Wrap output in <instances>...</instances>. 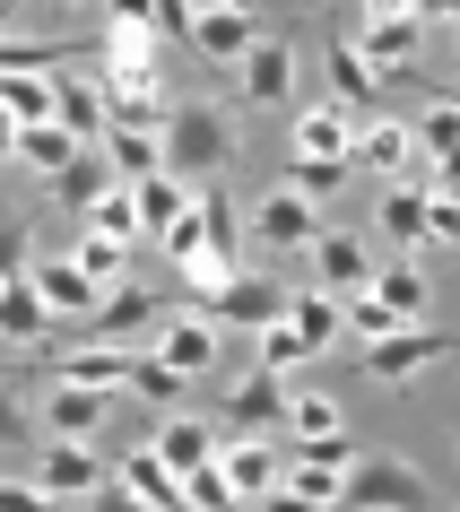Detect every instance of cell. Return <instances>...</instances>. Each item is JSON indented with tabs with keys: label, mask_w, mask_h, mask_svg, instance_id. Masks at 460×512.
Wrapping results in <instances>:
<instances>
[{
	"label": "cell",
	"mask_w": 460,
	"mask_h": 512,
	"mask_svg": "<svg viewBox=\"0 0 460 512\" xmlns=\"http://www.w3.org/2000/svg\"><path fill=\"white\" fill-rule=\"evenodd\" d=\"M0 512H53V495L35 478H0Z\"/></svg>",
	"instance_id": "cell-45"
},
{
	"label": "cell",
	"mask_w": 460,
	"mask_h": 512,
	"mask_svg": "<svg viewBox=\"0 0 460 512\" xmlns=\"http://www.w3.org/2000/svg\"><path fill=\"white\" fill-rule=\"evenodd\" d=\"M244 96L252 105H287V96H296V44H287V35H261L244 53Z\"/></svg>",
	"instance_id": "cell-11"
},
{
	"label": "cell",
	"mask_w": 460,
	"mask_h": 512,
	"mask_svg": "<svg viewBox=\"0 0 460 512\" xmlns=\"http://www.w3.org/2000/svg\"><path fill=\"white\" fill-rule=\"evenodd\" d=\"M217 339H226L217 322H174L157 339V365H174V374L191 382V374H209V365H217Z\"/></svg>",
	"instance_id": "cell-24"
},
{
	"label": "cell",
	"mask_w": 460,
	"mask_h": 512,
	"mask_svg": "<svg viewBox=\"0 0 460 512\" xmlns=\"http://www.w3.org/2000/svg\"><path fill=\"white\" fill-rule=\"evenodd\" d=\"M70 261H79V278L96 287V296H105V287H122V243H113V235H87Z\"/></svg>",
	"instance_id": "cell-37"
},
{
	"label": "cell",
	"mask_w": 460,
	"mask_h": 512,
	"mask_svg": "<svg viewBox=\"0 0 460 512\" xmlns=\"http://www.w3.org/2000/svg\"><path fill=\"white\" fill-rule=\"evenodd\" d=\"M27 270V217H0V287Z\"/></svg>",
	"instance_id": "cell-43"
},
{
	"label": "cell",
	"mask_w": 460,
	"mask_h": 512,
	"mask_svg": "<svg viewBox=\"0 0 460 512\" xmlns=\"http://www.w3.org/2000/svg\"><path fill=\"white\" fill-rule=\"evenodd\" d=\"M252 235L270 243V252H313V235H322V209L304 200V191H287L278 183L261 209H252Z\"/></svg>",
	"instance_id": "cell-4"
},
{
	"label": "cell",
	"mask_w": 460,
	"mask_h": 512,
	"mask_svg": "<svg viewBox=\"0 0 460 512\" xmlns=\"http://www.w3.org/2000/svg\"><path fill=\"white\" fill-rule=\"evenodd\" d=\"M408 122H356V148H348V165H365V174H382V183H400V165H408Z\"/></svg>",
	"instance_id": "cell-18"
},
{
	"label": "cell",
	"mask_w": 460,
	"mask_h": 512,
	"mask_svg": "<svg viewBox=\"0 0 460 512\" xmlns=\"http://www.w3.org/2000/svg\"><path fill=\"white\" fill-rule=\"evenodd\" d=\"M87 235H113V243H131L139 235V200H131V183H113L96 209H87Z\"/></svg>",
	"instance_id": "cell-35"
},
{
	"label": "cell",
	"mask_w": 460,
	"mask_h": 512,
	"mask_svg": "<svg viewBox=\"0 0 460 512\" xmlns=\"http://www.w3.org/2000/svg\"><path fill=\"white\" fill-rule=\"evenodd\" d=\"M200 226H209V252L235 270V243H244V209H235V191H200Z\"/></svg>",
	"instance_id": "cell-31"
},
{
	"label": "cell",
	"mask_w": 460,
	"mask_h": 512,
	"mask_svg": "<svg viewBox=\"0 0 460 512\" xmlns=\"http://www.w3.org/2000/svg\"><path fill=\"white\" fill-rule=\"evenodd\" d=\"M382 235H391V252L426 243V191L417 183H382Z\"/></svg>",
	"instance_id": "cell-28"
},
{
	"label": "cell",
	"mask_w": 460,
	"mask_h": 512,
	"mask_svg": "<svg viewBox=\"0 0 460 512\" xmlns=\"http://www.w3.org/2000/svg\"><path fill=\"white\" fill-rule=\"evenodd\" d=\"M44 339H53V304L35 296V278L18 270L0 287V348H44Z\"/></svg>",
	"instance_id": "cell-10"
},
{
	"label": "cell",
	"mask_w": 460,
	"mask_h": 512,
	"mask_svg": "<svg viewBox=\"0 0 460 512\" xmlns=\"http://www.w3.org/2000/svg\"><path fill=\"white\" fill-rule=\"evenodd\" d=\"M131 391H139V400H183V374L157 365V356H131Z\"/></svg>",
	"instance_id": "cell-40"
},
{
	"label": "cell",
	"mask_w": 460,
	"mask_h": 512,
	"mask_svg": "<svg viewBox=\"0 0 460 512\" xmlns=\"http://www.w3.org/2000/svg\"><path fill=\"white\" fill-rule=\"evenodd\" d=\"M131 200H139V226H157V235H165V226H174L200 191H183L174 174H148V183H131Z\"/></svg>",
	"instance_id": "cell-30"
},
{
	"label": "cell",
	"mask_w": 460,
	"mask_h": 512,
	"mask_svg": "<svg viewBox=\"0 0 460 512\" xmlns=\"http://www.w3.org/2000/svg\"><path fill=\"white\" fill-rule=\"evenodd\" d=\"M426 243H460V200L452 191H426Z\"/></svg>",
	"instance_id": "cell-42"
},
{
	"label": "cell",
	"mask_w": 460,
	"mask_h": 512,
	"mask_svg": "<svg viewBox=\"0 0 460 512\" xmlns=\"http://www.w3.org/2000/svg\"><path fill=\"white\" fill-rule=\"evenodd\" d=\"M53 122L79 139V148H96V139H105V96H96V79H70V70H61L53 79Z\"/></svg>",
	"instance_id": "cell-16"
},
{
	"label": "cell",
	"mask_w": 460,
	"mask_h": 512,
	"mask_svg": "<svg viewBox=\"0 0 460 512\" xmlns=\"http://www.w3.org/2000/svg\"><path fill=\"white\" fill-rule=\"evenodd\" d=\"M148 452H157L174 478H183V469H209V460H217V426H200V417H165Z\"/></svg>",
	"instance_id": "cell-20"
},
{
	"label": "cell",
	"mask_w": 460,
	"mask_h": 512,
	"mask_svg": "<svg viewBox=\"0 0 460 512\" xmlns=\"http://www.w3.org/2000/svg\"><path fill=\"white\" fill-rule=\"evenodd\" d=\"M287 330H296L304 348L322 356L330 339H339V330H348V304L330 296V287H304V296H287Z\"/></svg>",
	"instance_id": "cell-19"
},
{
	"label": "cell",
	"mask_w": 460,
	"mask_h": 512,
	"mask_svg": "<svg viewBox=\"0 0 460 512\" xmlns=\"http://www.w3.org/2000/svg\"><path fill=\"white\" fill-rule=\"evenodd\" d=\"M44 183H53L61 209H96V200L113 191V165H105V148H79V157L61 165V174H44Z\"/></svg>",
	"instance_id": "cell-22"
},
{
	"label": "cell",
	"mask_w": 460,
	"mask_h": 512,
	"mask_svg": "<svg viewBox=\"0 0 460 512\" xmlns=\"http://www.w3.org/2000/svg\"><path fill=\"white\" fill-rule=\"evenodd\" d=\"M348 330H365V339H391V330H400V313H391V304H374V296H356V304H348Z\"/></svg>",
	"instance_id": "cell-44"
},
{
	"label": "cell",
	"mask_w": 460,
	"mask_h": 512,
	"mask_svg": "<svg viewBox=\"0 0 460 512\" xmlns=\"http://www.w3.org/2000/svg\"><path fill=\"white\" fill-rule=\"evenodd\" d=\"M113 27H157V0H113Z\"/></svg>",
	"instance_id": "cell-48"
},
{
	"label": "cell",
	"mask_w": 460,
	"mask_h": 512,
	"mask_svg": "<svg viewBox=\"0 0 460 512\" xmlns=\"http://www.w3.org/2000/svg\"><path fill=\"white\" fill-rule=\"evenodd\" d=\"M365 296L391 304L400 322H417V313H426V270H417L408 252H391V261H374V287H365Z\"/></svg>",
	"instance_id": "cell-23"
},
{
	"label": "cell",
	"mask_w": 460,
	"mask_h": 512,
	"mask_svg": "<svg viewBox=\"0 0 460 512\" xmlns=\"http://www.w3.org/2000/svg\"><path fill=\"white\" fill-rule=\"evenodd\" d=\"M443 105H452V113H460V96H452V87H443Z\"/></svg>",
	"instance_id": "cell-54"
},
{
	"label": "cell",
	"mask_w": 460,
	"mask_h": 512,
	"mask_svg": "<svg viewBox=\"0 0 460 512\" xmlns=\"http://www.w3.org/2000/svg\"><path fill=\"white\" fill-rule=\"evenodd\" d=\"M35 443H44V426H35V400L0 382V452H35Z\"/></svg>",
	"instance_id": "cell-34"
},
{
	"label": "cell",
	"mask_w": 460,
	"mask_h": 512,
	"mask_svg": "<svg viewBox=\"0 0 460 512\" xmlns=\"http://www.w3.org/2000/svg\"><path fill=\"white\" fill-rule=\"evenodd\" d=\"M27 278H35V296L53 304V313H70V322L96 304V287L79 278V261H70V252H44V261H27Z\"/></svg>",
	"instance_id": "cell-17"
},
{
	"label": "cell",
	"mask_w": 460,
	"mask_h": 512,
	"mask_svg": "<svg viewBox=\"0 0 460 512\" xmlns=\"http://www.w3.org/2000/svg\"><path fill=\"white\" fill-rule=\"evenodd\" d=\"M96 512H148V504H139L122 478H105V486H96Z\"/></svg>",
	"instance_id": "cell-47"
},
{
	"label": "cell",
	"mask_w": 460,
	"mask_h": 512,
	"mask_svg": "<svg viewBox=\"0 0 460 512\" xmlns=\"http://www.w3.org/2000/svg\"><path fill=\"white\" fill-rule=\"evenodd\" d=\"M339 504H365V512H426V478L408 460H356Z\"/></svg>",
	"instance_id": "cell-3"
},
{
	"label": "cell",
	"mask_w": 460,
	"mask_h": 512,
	"mask_svg": "<svg viewBox=\"0 0 460 512\" xmlns=\"http://www.w3.org/2000/svg\"><path fill=\"white\" fill-rule=\"evenodd\" d=\"M226 426H235V434H270V426H287V382L252 365V374L235 382V400H226Z\"/></svg>",
	"instance_id": "cell-12"
},
{
	"label": "cell",
	"mask_w": 460,
	"mask_h": 512,
	"mask_svg": "<svg viewBox=\"0 0 460 512\" xmlns=\"http://www.w3.org/2000/svg\"><path fill=\"white\" fill-rule=\"evenodd\" d=\"M35 486H44V495H96V486H105V460L87 452V443L44 434V443H35Z\"/></svg>",
	"instance_id": "cell-6"
},
{
	"label": "cell",
	"mask_w": 460,
	"mask_h": 512,
	"mask_svg": "<svg viewBox=\"0 0 460 512\" xmlns=\"http://www.w3.org/2000/svg\"><path fill=\"white\" fill-rule=\"evenodd\" d=\"M339 183H348V157H296V165H287V191H304L313 209H322Z\"/></svg>",
	"instance_id": "cell-36"
},
{
	"label": "cell",
	"mask_w": 460,
	"mask_h": 512,
	"mask_svg": "<svg viewBox=\"0 0 460 512\" xmlns=\"http://www.w3.org/2000/svg\"><path fill=\"white\" fill-rule=\"evenodd\" d=\"M296 356H313V348H304V339H296V330H287V322H270V330H261V339H252V365H261V374H287Z\"/></svg>",
	"instance_id": "cell-38"
},
{
	"label": "cell",
	"mask_w": 460,
	"mask_h": 512,
	"mask_svg": "<svg viewBox=\"0 0 460 512\" xmlns=\"http://www.w3.org/2000/svg\"><path fill=\"white\" fill-rule=\"evenodd\" d=\"M322 61H330V96H339V105H348V113H374V70H365V61H356V44H348V35H330V44H322Z\"/></svg>",
	"instance_id": "cell-26"
},
{
	"label": "cell",
	"mask_w": 460,
	"mask_h": 512,
	"mask_svg": "<svg viewBox=\"0 0 460 512\" xmlns=\"http://www.w3.org/2000/svg\"><path fill=\"white\" fill-rule=\"evenodd\" d=\"M356 122H374V113H348L339 96L304 105L296 113V157H348V148H356Z\"/></svg>",
	"instance_id": "cell-9"
},
{
	"label": "cell",
	"mask_w": 460,
	"mask_h": 512,
	"mask_svg": "<svg viewBox=\"0 0 460 512\" xmlns=\"http://www.w3.org/2000/svg\"><path fill=\"white\" fill-rule=\"evenodd\" d=\"M452 35H460V27H452Z\"/></svg>",
	"instance_id": "cell-55"
},
{
	"label": "cell",
	"mask_w": 460,
	"mask_h": 512,
	"mask_svg": "<svg viewBox=\"0 0 460 512\" xmlns=\"http://www.w3.org/2000/svg\"><path fill=\"white\" fill-rule=\"evenodd\" d=\"M417 27H460V0H417Z\"/></svg>",
	"instance_id": "cell-50"
},
{
	"label": "cell",
	"mask_w": 460,
	"mask_h": 512,
	"mask_svg": "<svg viewBox=\"0 0 460 512\" xmlns=\"http://www.w3.org/2000/svg\"><path fill=\"white\" fill-rule=\"evenodd\" d=\"M44 382H79V391H131V356L122 348H61V356H35Z\"/></svg>",
	"instance_id": "cell-7"
},
{
	"label": "cell",
	"mask_w": 460,
	"mask_h": 512,
	"mask_svg": "<svg viewBox=\"0 0 460 512\" xmlns=\"http://www.w3.org/2000/svg\"><path fill=\"white\" fill-rule=\"evenodd\" d=\"M183 512H244V495L226 486V469H183Z\"/></svg>",
	"instance_id": "cell-33"
},
{
	"label": "cell",
	"mask_w": 460,
	"mask_h": 512,
	"mask_svg": "<svg viewBox=\"0 0 460 512\" xmlns=\"http://www.w3.org/2000/svg\"><path fill=\"white\" fill-rule=\"evenodd\" d=\"M113 478L131 486V495H139V504H148V512H183V478H174V469H165L157 452H131V460H122V469H113Z\"/></svg>",
	"instance_id": "cell-27"
},
{
	"label": "cell",
	"mask_w": 460,
	"mask_h": 512,
	"mask_svg": "<svg viewBox=\"0 0 460 512\" xmlns=\"http://www.w3.org/2000/svg\"><path fill=\"white\" fill-rule=\"evenodd\" d=\"M96 53H105V79H157V27H105Z\"/></svg>",
	"instance_id": "cell-21"
},
{
	"label": "cell",
	"mask_w": 460,
	"mask_h": 512,
	"mask_svg": "<svg viewBox=\"0 0 460 512\" xmlns=\"http://www.w3.org/2000/svg\"><path fill=\"white\" fill-rule=\"evenodd\" d=\"M18 157V122H9V113H0V165Z\"/></svg>",
	"instance_id": "cell-51"
},
{
	"label": "cell",
	"mask_w": 460,
	"mask_h": 512,
	"mask_svg": "<svg viewBox=\"0 0 460 512\" xmlns=\"http://www.w3.org/2000/svg\"><path fill=\"white\" fill-rule=\"evenodd\" d=\"M217 469H226V486L244 495V504H261L278 486V452L261 443V434H235V443H217Z\"/></svg>",
	"instance_id": "cell-14"
},
{
	"label": "cell",
	"mask_w": 460,
	"mask_h": 512,
	"mask_svg": "<svg viewBox=\"0 0 460 512\" xmlns=\"http://www.w3.org/2000/svg\"><path fill=\"white\" fill-rule=\"evenodd\" d=\"M252 44H261V18L252 9H200L191 18V53H209V61H244Z\"/></svg>",
	"instance_id": "cell-13"
},
{
	"label": "cell",
	"mask_w": 460,
	"mask_h": 512,
	"mask_svg": "<svg viewBox=\"0 0 460 512\" xmlns=\"http://www.w3.org/2000/svg\"><path fill=\"white\" fill-rule=\"evenodd\" d=\"M157 35H183L191 44V0H157Z\"/></svg>",
	"instance_id": "cell-46"
},
{
	"label": "cell",
	"mask_w": 460,
	"mask_h": 512,
	"mask_svg": "<svg viewBox=\"0 0 460 512\" xmlns=\"http://www.w3.org/2000/svg\"><path fill=\"white\" fill-rule=\"evenodd\" d=\"M287 426L313 443V434H339V400L330 391H304V400H287Z\"/></svg>",
	"instance_id": "cell-39"
},
{
	"label": "cell",
	"mask_w": 460,
	"mask_h": 512,
	"mask_svg": "<svg viewBox=\"0 0 460 512\" xmlns=\"http://www.w3.org/2000/svg\"><path fill=\"white\" fill-rule=\"evenodd\" d=\"M18 157H27L35 174H61V165L79 157V139L61 131V122H27V131H18Z\"/></svg>",
	"instance_id": "cell-32"
},
{
	"label": "cell",
	"mask_w": 460,
	"mask_h": 512,
	"mask_svg": "<svg viewBox=\"0 0 460 512\" xmlns=\"http://www.w3.org/2000/svg\"><path fill=\"white\" fill-rule=\"evenodd\" d=\"M408 139H417V148L434 157V191H460V113H452V105H434Z\"/></svg>",
	"instance_id": "cell-25"
},
{
	"label": "cell",
	"mask_w": 460,
	"mask_h": 512,
	"mask_svg": "<svg viewBox=\"0 0 460 512\" xmlns=\"http://www.w3.org/2000/svg\"><path fill=\"white\" fill-rule=\"evenodd\" d=\"M391 18H417V0H365V27H391Z\"/></svg>",
	"instance_id": "cell-49"
},
{
	"label": "cell",
	"mask_w": 460,
	"mask_h": 512,
	"mask_svg": "<svg viewBox=\"0 0 460 512\" xmlns=\"http://www.w3.org/2000/svg\"><path fill=\"white\" fill-rule=\"evenodd\" d=\"M313 261H322L330 296H365V287H374V252H365L356 235H313Z\"/></svg>",
	"instance_id": "cell-15"
},
{
	"label": "cell",
	"mask_w": 460,
	"mask_h": 512,
	"mask_svg": "<svg viewBox=\"0 0 460 512\" xmlns=\"http://www.w3.org/2000/svg\"><path fill=\"white\" fill-rule=\"evenodd\" d=\"M105 131H165V79H96Z\"/></svg>",
	"instance_id": "cell-8"
},
{
	"label": "cell",
	"mask_w": 460,
	"mask_h": 512,
	"mask_svg": "<svg viewBox=\"0 0 460 512\" xmlns=\"http://www.w3.org/2000/svg\"><path fill=\"white\" fill-rule=\"evenodd\" d=\"M105 165L113 183H148V174H165V148L157 131H105Z\"/></svg>",
	"instance_id": "cell-29"
},
{
	"label": "cell",
	"mask_w": 460,
	"mask_h": 512,
	"mask_svg": "<svg viewBox=\"0 0 460 512\" xmlns=\"http://www.w3.org/2000/svg\"><path fill=\"white\" fill-rule=\"evenodd\" d=\"M35 426L61 434V443H96V426H105V391H79V382H44V400H35Z\"/></svg>",
	"instance_id": "cell-5"
},
{
	"label": "cell",
	"mask_w": 460,
	"mask_h": 512,
	"mask_svg": "<svg viewBox=\"0 0 460 512\" xmlns=\"http://www.w3.org/2000/svg\"><path fill=\"white\" fill-rule=\"evenodd\" d=\"M157 243H165V252H174V261H191V252H209V226H200V200H191V209L174 217V226H165Z\"/></svg>",
	"instance_id": "cell-41"
},
{
	"label": "cell",
	"mask_w": 460,
	"mask_h": 512,
	"mask_svg": "<svg viewBox=\"0 0 460 512\" xmlns=\"http://www.w3.org/2000/svg\"><path fill=\"white\" fill-rule=\"evenodd\" d=\"M443 356H460V330H426V322H400L391 339H365V374L374 382H417L426 365H443Z\"/></svg>",
	"instance_id": "cell-2"
},
{
	"label": "cell",
	"mask_w": 460,
	"mask_h": 512,
	"mask_svg": "<svg viewBox=\"0 0 460 512\" xmlns=\"http://www.w3.org/2000/svg\"><path fill=\"white\" fill-rule=\"evenodd\" d=\"M157 148H165V174H174V183H209V174L235 165V122L217 105H165Z\"/></svg>",
	"instance_id": "cell-1"
},
{
	"label": "cell",
	"mask_w": 460,
	"mask_h": 512,
	"mask_svg": "<svg viewBox=\"0 0 460 512\" xmlns=\"http://www.w3.org/2000/svg\"><path fill=\"white\" fill-rule=\"evenodd\" d=\"M18 9H27V0H0V35H9V27H18Z\"/></svg>",
	"instance_id": "cell-52"
},
{
	"label": "cell",
	"mask_w": 460,
	"mask_h": 512,
	"mask_svg": "<svg viewBox=\"0 0 460 512\" xmlns=\"http://www.w3.org/2000/svg\"><path fill=\"white\" fill-rule=\"evenodd\" d=\"M200 9H252V0H191V18H200Z\"/></svg>",
	"instance_id": "cell-53"
}]
</instances>
